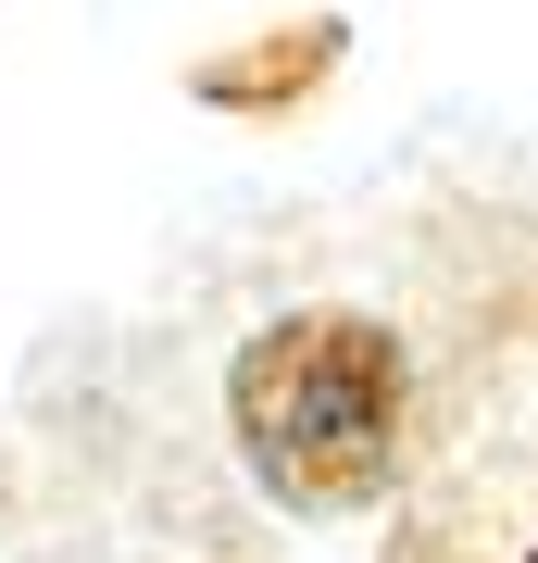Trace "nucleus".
<instances>
[{"mask_svg": "<svg viewBox=\"0 0 538 563\" xmlns=\"http://www.w3.org/2000/svg\"><path fill=\"white\" fill-rule=\"evenodd\" d=\"M226 413H239L251 476L288 514H376L426 439L414 351L376 313H276L226 363Z\"/></svg>", "mask_w": 538, "mask_h": 563, "instance_id": "1", "label": "nucleus"}, {"mask_svg": "<svg viewBox=\"0 0 538 563\" xmlns=\"http://www.w3.org/2000/svg\"><path fill=\"white\" fill-rule=\"evenodd\" d=\"M414 514L388 563H538V288L488 325L414 439Z\"/></svg>", "mask_w": 538, "mask_h": 563, "instance_id": "2", "label": "nucleus"}]
</instances>
